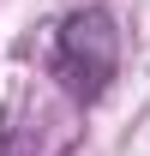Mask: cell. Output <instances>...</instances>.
<instances>
[{
    "label": "cell",
    "mask_w": 150,
    "mask_h": 156,
    "mask_svg": "<svg viewBox=\"0 0 150 156\" xmlns=\"http://www.w3.org/2000/svg\"><path fill=\"white\" fill-rule=\"evenodd\" d=\"M114 72H120V36H114L108 12H72L54 36V78L72 90V102H102L108 96Z\"/></svg>",
    "instance_id": "obj_1"
}]
</instances>
